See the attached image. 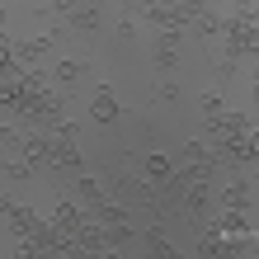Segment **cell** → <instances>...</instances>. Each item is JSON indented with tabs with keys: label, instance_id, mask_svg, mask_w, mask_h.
I'll use <instances>...</instances> for the list:
<instances>
[{
	"label": "cell",
	"instance_id": "cell-1",
	"mask_svg": "<svg viewBox=\"0 0 259 259\" xmlns=\"http://www.w3.org/2000/svg\"><path fill=\"white\" fill-rule=\"evenodd\" d=\"M217 160H231V165H254V132H231V137H217Z\"/></svg>",
	"mask_w": 259,
	"mask_h": 259
},
{
	"label": "cell",
	"instance_id": "cell-2",
	"mask_svg": "<svg viewBox=\"0 0 259 259\" xmlns=\"http://www.w3.org/2000/svg\"><path fill=\"white\" fill-rule=\"evenodd\" d=\"M189 217H207L212 222V212H217V207H212V198H207V179H203V184H189Z\"/></svg>",
	"mask_w": 259,
	"mask_h": 259
},
{
	"label": "cell",
	"instance_id": "cell-3",
	"mask_svg": "<svg viewBox=\"0 0 259 259\" xmlns=\"http://www.w3.org/2000/svg\"><path fill=\"white\" fill-rule=\"evenodd\" d=\"M90 113H95L99 123L118 118V99H113V90H109V85H99V90H95V99H90Z\"/></svg>",
	"mask_w": 259,
	"mask_h": 259
},
{
	"label": "cell",
	"instance_id": "cell-4",
	"mask_svg": "<svg viewBox=\"0 0 259 259\" xmlns=\"http://www.w3.org/2000/svg\"><path fill=\"white\" fill-rule=\"evenodd\" d=\"M175 52H179V28H165V33L156 38V62H160V66H170V62H175Z\"/></svg>",
	"mask_w": 259,
	"mask_h": 259
},
{
	"label": "cell",
	"instance_id": "cell-5",
	"mask_svg": "<svg viewBox=\"0 0 259 259\" xmlns=\"http://www.w3.org/2000/svg\"><path fill=\"white\" fill-rule=\"evenodd\" d=\"M250 198H254V184H250V179H240V184H231V189L217 198V207H240V203H250Z\"/></svg>",
	"mask_w": 259,
	"mask_h": 259
},
{
	"label": "cell",
	"instance_id": "cell-6",
	"mask_svg": "<svg viewBox=\"0 0 259 259\" xmlns=\"http://www.w3.org/2000/svg\"><path fill=\"white\" fill-rule=\"evenodd\" d=\"M71 14V28H75V33H95V28H99V10H66Z\"/></svg>",
	"mask_w": 259,
	"mask_h": 259
},
{
	"label": "cell",
	"instance_id": "cell-7",
	"mask_svg": "<svg viewBox=\"0 0 259 259\" xmlns=\"http://www.w3.org/2000/svg\"><path fill=\"white\" fill-rule=\"evenodd\" d=\"M52 42H57V38H33V42H19V48H14V57H19V62H33V57H48V52H52Z\"/></svg>",
	"mask_w": 259,
	"mask_h": 259
},
{
	"label": "cell",
	"instance_id": "cell-8",
	"mask_svg": "<svg viewBox=\"0 0 259 259\" xmlns=\"http://www.w3.org/2000/svg\"><path fill=\"white\" fill-rule=\"evenodd\" d=\"M75 193H80V203H90V207H104V203H109V198L99 193L95 179H80V184H75Z\"/></svg>",
	"mask_w": 259,
	"mask_h": 259
},
{
	"label": "cell",
	"instance_id": "cell-9",
	"mask_svg": "<svg viewBox=\"0 0 259 259\" xmlns=\"http://www.w3.org/2000/svg\"><path fill=\"white\" fill-rule=\"evenodd\" d=\"M52 165H66V170H75V165H80V151H75L71 142H62V137H57V156H52Z\"/></svg>",
	"mask_w": 259,
	"mask_h": 259
},
{
	"label": "cell",
	"instance_id": "cell-10",
	"mask_svg": "<svg viewBox=\"0 0 259 259\" xmlns=\"http://www.w3.org/2000/svg\"><path fill=\"white\" fill-rule=\"evenodd\" d=\"M198 250H203V254H226V236L207 222V236H203V245H198Z\"/></svg>",
	"mask_w": 259,
	"mask_h": 259
},
{
	"label": "cell",
	"instance_id": "cell-11",
	"mask_svg": "<svg viewBox=\"0 0 259 259\" xmlns=\"http://www.w3.org/2000/svg\"><path fill=\"white\" fill-rule=\"evenodd\" d=\"M146 179L165 184V179H170V160H165V156H146Z\"/></svg>",
	"mask_w": 259,
	"mask_h": 259
},
{
	"label": "cell",
	"instance_id": "cell-12",
	"mask_svg": "<svg viewBox=\"0 0 259 259\" xmlns=\"http://www.w3.org/2000/svg\"><path fill=\"white\" fill-rule=\"evenodd\" d=\"M142 14H146V19L156 24V28H160V33H165V28H170V5H146Z\"/></svg>",
	"mask_w": 259,
	"mask_h": 259
},
{
	"label": "cell",
	"instance_id": "cell-13",
	"mask_svg": "<svg viewBox=\"0 0 259 259\" xmlns=\"http://www.w3.org/2000/svg\"><path fill=\"white\" fill-rule=\"evenodd\" d=\"M85 75V62H57V80H80Z\"/></svg>",
	"mask_w": 259,
	"mask_h": 259
},
{
	"label": "cell",
	"instance_id": "cell-14",
	"mask_svg": "<svg viewBox=\"0 0 259 259\" xmlns=\"http://www.w3.org/2000/svg\"><path fill=\"white\" fill-rule=\"evenodd\" d=\"M179 156H184L189 165H193V160H207V146H203V142L193 137V142H184V151H179Z\"/></svg>",
	"mask_w": 259,
	"mask_h": 259
},
{
	"label": "cell",
	"instance_id": "cell-15",
	"mask_svg": "<svg viewBox=\"0 0 259 259\" xmlns=\"http://www.w3.org/2000/svg\"><path fill=\"white\" fill-rule=\"evenodd\" d=\"M146 245H151V250H156V254H170V245H165V231H160V226H156V231H151V236H146Z\"/></svg>",
	"mask_w": 259,
	"mask_h": 259
},
{
	"label": "cell",
	"instance_id": "cell-16",
	"mask_svg": "<svg viewBox=\"0 0 259 259\" xmlns=\"http://www.w3.org/2000/svg\"><path fill=\"white\" fill-rule=\"evenodd\" d=\"M222 113V99L217 95H203V118H217Z\"/></svg>",
	"mask_w": 259,
	"mask_h": 259
}]
</instances>
